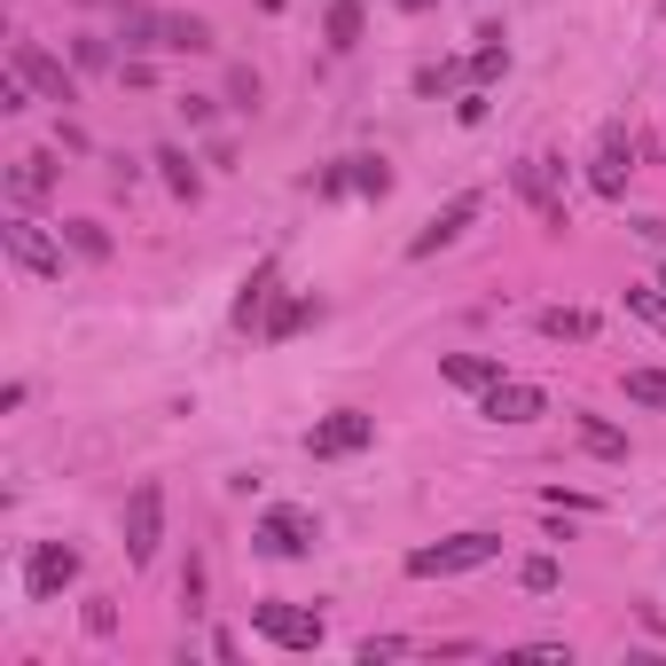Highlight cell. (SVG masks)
I'll return each mask as SVG.
<instances>
[{
    "instance_id": "7a4b0ae2",
    "label": "cell",
    "mask_w": 666,
    "mask_h": 666,
    "mask_svg": "<svg viewBox=\"0 0 666 666\" xmlns=\"http://www.w3.org/2000/svg\"><path fill=\"white\" fill-rule=\"evenodd\" d=\"M0 243H9V260H17L24 275H40V283H55V275H63V252H71V243H63V235H47L32 212H9Z\"/></svg>"
},
{
    "instance_id": "7402d4cb",
    "label": "cell",
    "mask_w": 666,
    "mask_h": 666,
    "mask_svg": "<svg viewBox=\"0 0 666 666\" xmlns=\"http://www.w3.org/2000/svg\"><path fill=\"white\" fill-rule=\"evenodd\" d=\"M118 40H126V55H157V47H165V17H149V9H134Z\"/></svg>"
},
{
    "instance_id": "6da1fadb",
    "label": "cell",
    "mask_w": 666,
    "mask_h": 666,
    "mask_svg": "<svg viewBox=\"0 0 666 666\" xmlns=\"http://www.w3.org/2000/svg\"><path fill=\"white\" fill-rule=\"evenodd\" d=\"M494 557H503V533L471 526V533H447V541L408 549V580H455V572H478V564H494Z\"/></svg>"
},
{
    "instance_id": "74e56055",
    "label": "cell",
    "mask_w": 666,
    "mask_h": 666,
    "mask_svg": "<svg viewBox=\"0 0 666 666\" xmlns=\"http://www.w3.org/2000/svg\"><path fill=\"white\" fill-rule=\"evenodd\" d=\"M658 290H666V275H658Z\"/></svg>"
},
{
    "instance_id": "83f0119b",
    "label": "cell",
    "mask_w": 666,
    "mask_h": 666,
    "mask_svg": "<svg viewBox=\"0 0 666 666\" xmlns=\"http://www.w3.org/2000/svg\"><path fill=\"white\" fill-rule=\"evenodd\" d=\"M627 314H643L651 329H666V290H643V283H627Z\"/></svg>"
},
{
    "instance_id": "7c38bea8",
    "label": "cell",
    "mask_w": 666,
    "mask_h": 666,
    "mask_svg": "<svg viewBox=\"0 0 666 666\" xmlns=\"http://www.w3.org/2000/svg\"><path fill=\"white\" fill-rule=\"evenodd\" d=\"M471 220H478V197L463 189V197H455V204H447V212H440L432 228H415V235H408V260H432V252H447V243H455V235H463Z\"/></svg>"
},
{
    "instance_id": "4fadbf2b",
    "label": "cell",
    "mask_w": 666,
    "mask_h": 666,
    "mask_svg": "<svg viewBox=\"0 0 666 666\" xmlns=\"http://www.w3.org/2000/svg\"><path fill=\"white\" fill-rule=\"evenodd\" d=\"M47 189H55V157H40V149H32V157H17V165H9V204H17V212L47 204Z\"/></svg>"
},
{
    "instance_id": "e0dca14e",
    "label": "cell",
    "mask_w": 666,
    "mask_h": 666,
    "mask_svg": "<svg viewBox=\"0 0 666 666\" xmlns=\"http://www.w3.org/2000/svg\"><path fill=\"white\" fill-rule=\"evenodd\" d=\"M572 432H580V447H589V455L627 463V432H620V424H604V415H572Z\"/></svg>"
},
{
    "instance_id": "ac0fdd59",
    "label": "cell",
    "mask_w": 666,
    "mask_h": 666,
    "mask_svg": "<svg viewBox=\"0 0 666 666\" xmlns=\"http://www.w3.org/2000/svg\"><path fill=\"white\" fill-rule=\"evenodd\" d=\"M541 338H557V346H564V338L589 346V338H596V314H589V306H549V314H541Z\"/></svg>"
},
{
    "instance_id": "8d00e7d4",
    "label": "cell",
    "mask_w": 666,
    "mask_h": 666,
    "mask_svg": "<svg viewBox=\"0 0 666 666\" xmlns=\"http://www.w3.org/2000/svg\"><path fill=\"white\" fill-rule=\"evenodd\" d=\"M400 9H432V0H400Z\"/></svg>"
},
{
    "instance_id": "d4e9b609",
    "label": "cell",
    "mask_w": 666,
    "mask_h": 666,
    "mask_svg": "<svg viewBox=\"0 0 666 666\" xmlns=\"http://www.w3.org/2000/svg\"><path fill=\"white\" fill-rule=\"evenodd\" d=\"M510 71V47H503V32H478V55H471V78L486 87V78H503Z\"/></svg>"
},
{
    "instance_id": "4316f807",
    "label": "cell",
    "mask_w": 666,
    "mask_h": 666,
    "mask_svg": "<svg viewBox=\"0 0 666 666\" xmlns=\"http://www.w3.org/2000/svg\"><path fill=\"white\" fill-rule=\"evenodd\" d=\"M620 384H627V400H635V408H666V369H627Z\"/></svg>"
},
{
    "instance_id": "ba28073f",
    "label": "cell",
    "mask_w": 666,
    "mask_h": 666,
    "mask_svg": "<svg viewBox=\"0 0 666 666\" xmlns=\"http://www.w3.org/2000/svg\"><path fill=\"white\" fill-rule=\"evenodd\" d=\"M71 580H78V549H71V541H40V549L24 557V589H32L40 604H55Z\"/></svg>"
},
{
    "instance_id": "d590c367",
    "label": "cell",
    "mask_w": 666,
    "mask_h": 666,
    "mask_svg": "<svg viewBox=\"0 0 666 666\" xmlns=\"http://www.w3.org/2000/svg\"><path fill=\"white\" fill-rule=\"evenodd\" d=\"M95 9H134V0H95Z\"/></svg>"
},
{
    "instance_id": "5b68a950",
    "label": "cell",
    "mask_w": 666,
    "mask_h": 666,
    "mask_svg": "<svg viewBox=\"0 0 666 666\" xmlns=\"http://www.w3.org/2000/svg\"><path fill=\"white\" fill-rule=\"evenodd\" d=\"M9 71L24 78V87L40 95V103H78V78L40 47V40H9Z\"/></svg>"
},
{
    "instance_id": "8992f818",
    "label": "cell",
    "mask_w": 666,
    "mask_h": 666,
    "mask_svg": "<svg viewBox=\"0 0 666 666\" xmlns=\"http://www.w3.org/2000/svg\"><path fill=\"white\" fill-rule=\"evenodd\" d=\"M157 541H165V486H157V478H141V486L126 494V557H134V564H149V557H157Z\"/></svg>"
},
{
    "instance_id": "30bf717a",
    "label": "cell",
    "mask_w": 666,
    "mask_h": 666,
    "mask_svg": "<svg viewBox=\"0 0 666 666\" xmlns=\"http://www.w3.org/2000/svg\"><path fill=\"white\" fill-rule=\"evenodd\" d=\"M635 149H627V126H604V141H596V165H589V189L596 197H627V173H635V165H627Z\"/></svg>"
},
{
    "instance_id": "603a6c76",
    "label": "cell",
    "mask_w": 666,
    "mask_h": 666,
    "mask_svg": "<svg viewBox=\"0 0 666 666\" xmlns=\"http://www.w3.org/2000/svg\"><path fill=\"white\" fill-rule=\"evenodd\" d=\"M346 181H353L361 197H392V165H384V157H346Z\"/></svg>"
},
{
    "instance_id": "3957f363",
    "label": "cell",
    "mask_w": 666,
    "mask_h": 666,
    "mask_svg": "<svg viewBox=\"0 0 666 666\" xmlns=\"http://www.w3.org/2000/svg\"><path fill=\"white\" fill-rule=\"evenodd\" d=\"M369 440H377V415H369V408H329L321 424L306 432V455H314V463H346V455H361Z\"/></svg>"
},
{
    "instance_id": "9c48e42d",
    "label": "cell",
    "mask_w": 666,
    "mask_h": 666,
    "mask_svg": "<svg viewBox=\"0 0 666 666\" xmlns=\"http://www.w3.org/2000/svg\"><path fill=\"white\" fill-rule=\"evenodd\" d=\"M478 415H486V424H533V415H549V392H541V384L503 377V384H486V392H478Z\"/></svg>"
},
{
    "instance_id": "484cf974",
    "label": "cell",
    "mask_w": 666,
    "mask_h": 666,
    "mask_svg": "<svg viewBox=\"0 0 666 666\" xmlns=\"http://www.w3.org/2000/svg\"><path fill=\"white\" fill-rule=\"evenodd\" d=\"M557 580H564L557 557H526V564H518V589H526V596H557Z\"/></svg>"
},
{
    "instance_id": "cb8c5ba5",
    "label": "cell",
    "mask_w": 666,
    "mask_h": 666,
    "mask_svg": "<svg viewBox=\"0 0 666 666\" xmlns=\"http://www.w3.org/2000/svg\"><path fill=\"white\" fill-rule=\"evenodd\" d=\"M314 314H321V306H314V298H283V306H275V314H267V321H260V329H267V338H275V346H283V338H290V329H306V321H314Z\"/></svg>"
},
{
    "instance_id": "ffe728a7",
    "label": "cell",
    "mask_w": 666,
    "mask_h": 666,
    "mask_svg": "<svg viewBox=\"0 0 666 666\" xmlns=\"http://www.w3.org/2000/svg\"><path fill=\"white\" fill-rule=\"evenodd\" d=\"M149 165L165 173V189H173V197H197V189H204V181H197V165H189V149H173V141H165Z\"/></svg>"
},
{
    "instance_id": "9a60e30c",
    "label": "cell",
    "mask_w": 666,
    "mask_h": 666,
    "mask_svg": "<svg viewBox=\"0 0 666 666\" xmlns=\"http://www.w3.org/2000/svg\"><path fill=\"white\" fill-rule=\"evenodd\" d=\"M440 377L463 392H486V384H503V361L494 353H440Z\"/></svg>"
},
{
    "instance_id": "52a82bcc",
    "label": "cell",
    "mask_w": 666,
    "mask_h": 666,
    "mask_svg": "<svg viewBox=\"0 0 666 666\" xmlns=\"http://www.w3.org/2000/svg\"><path fill=\"white\" fill-rule=\"evenodd\" d=\"M267 557H306L314 541H321V526H314V510L306 503H275L267 518H260V533H252Z\"/></svg>"
},
{
    "instance_id": "4dcf8cb0",
    "label": "cell",
    "mask_w": 666,
    "mask_h": 666,
    "mask_svg": "<svg viewBox=\"0 0 666 666\" xmlns=\"http://www.w3.org/2000/svg\"><path fill=\"white\" fill-rule=\"evenodd\" d=\"M455 87V63H424L415 71V95H447Z\"/></svg>"
},
{
    "instance_id": "8fae6325",
    "label": "cell",
    "mask_w": 666,
    "mask_h": 666,
    "mask_svg": "<svg viewBox=\"0 0 666 666\" xmlns=\"http://www.w3.org/2000/svg\"><path fill=\"white\" fill-rule=\"evenodd\" d=\"M557 173H564V165L557 157H526L518 165V197L541 212V228H564V197H557Z\"/></svg>"
},
{
    "instance_id": "e575fe53",
    "label": "cell",
    "mask_w": 666,
    "mask_h": 666,
    "mask_svg": "<svg viewBox=\"0 0 666 666\" xmlns=\"http://www.w3.org/2000/svg\"><path fill=\"white\" fill-rule=\"evenodd\" d=\"M110 63V40H78V71H103Z\"/></svg>"
},
{
    "instance_id": "5bb4252c",
    "label": "cell",
    "mask_w": 666,
    "mask_h": 666,
    "mask_svg": "<svg viewBox=\"0 0 666 666\" xmlns=\"http://www.w3.org/2000/svg\"><path fill=\"white\" fill-rule=\"evenodd\" d=\"M361 32H369V9H361V0H329V17H321L329 55H353V47H361Z\"/></svg>"
},
{
    "instance_id": "44dd1931",
    "label": "cell",
    "mask_w": 666,
    "mask_h": 666,
    "mask_svg": "<svg viewBox=\"0 0 666 666\" xmlns=\"http://www.w3.org/2000/svg\"><path fill=\"white\" fill-rule=\"evenodd\" d=\"M63 243L78 260H110V228L103 220H63Z\"/></svg>"
},
{
    "instance_id": "836d02e7",
    "label": "cell",
    "mask_w": 666,
    "mask_h": 666,
    "mask_svg": "<svg viewBox=\"0 0 666 666\" xmlns=\"http://www.w3.org/2000/svg\"><path fill=\"white\" fill-rule=\"evenodd\" d=\"M110 627H118V612H110V596H95L87 604V635H110Z\"/></svg>"
},
{
    "instance_id": "f546056e",
    "label": "cell",
    "mask_w": 666,
    "mask_h": 666,
    "mask_svg": "<svg viewBox=\"0 0 666 666\" xmlns=\"http://www.w3.org/2000/svg\"><path fill=\"white\" fill-rule=\"evenodd\" d=\"M24 110H32V87L9 71V78H0V118H24Z\"/></svg>"
},
{
    "instance_id": "d6986e66",
    "label": "cell",
    "mask_w": 666,
    "mask_h": 666,
    "mask_svg": "<svg viewBox=\"0 0 666 666\" xmlns=\"http://www.w3.org/2000/svg\"><path fill=\"white\" fill-rule=\"evenodd\" d=\"M165 47H173V55H212L220 40H212L204 17H165Z\"/></svg>"
},
{
    "instance_id": "d6a6232c",
    "label": "cell",
    "mask_w": 666,
    "mask_h": 666,
    "mask_svg": "<svg viewBox=\"0 0 666 666\" xmlns=\"http://www.w3.org/2000/svg\"><path fill=\"white\" fill-rule=\"evenodd\" d=\"M181 604H189V612H197V604H204V564H197V557H189V564H181Z\"/></svg>"
},
{
    "instance_id": "277c9868",
    "label": "cell",
    "mask_w": 666,
    "mask_h": 666,
    "mask_svg": "<svg viewBox=\"0 0 666 666\" xmlns=\"http://www.w3.org/2000/svg\"><path fill=\"white\" fill-rule=\"evenodd\" d=\"M252 627L275 643V651H321V612H306V604H283V596H260L252 604Z\"/></svg>"
},
{
    "instance_id": "1f68e13d",
    "label": "cell",
    "mask_w": 666,
    "mask_h": 666,
    "mask_svg": "<svg viewBox=\"0 0 666 666\" xmlns=\"http://www.w3.org/2000/svg\"><path fill=\"white\" fill-rule=\"evenodd\" d=\"M400 651H408L400 635H369V643H361V666H384V658H400Z\"/></svg>"
},
{
    "instance_id": "f1b7e54d",
    "label": "cell",
    "mask_w": 666,
    "mask_h": 666,
    "mask_svg": "<svg viewBox=\"0 0 666 666\" xmlns=\"http://www.w3.org/2000/svg\"><path fill=\"white\" fill-rule=\"evenodd\" d=\"M260 95H267L260 71H228V103H235V110H260Z\"/></svg>"
},
{
    "instance_id": "2e32d148",
    "label": "cell",
    "mask_w": 666,
    "mask_h": 666,
    "mask_svg": "<svg viewBox=\"0 0 666 666\" xmlns=\"http://www.w3.org/2000/svg\"><path fill=\"white\" fill-rule=\"evenodd\" d=\"M267 290H275V260H260L252 275H243V290H235V314H228V321H235V329H252V321L267 314Z\"/></svg>"
}]
</instances>
